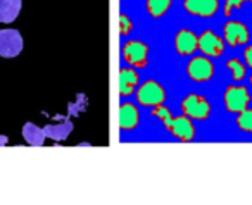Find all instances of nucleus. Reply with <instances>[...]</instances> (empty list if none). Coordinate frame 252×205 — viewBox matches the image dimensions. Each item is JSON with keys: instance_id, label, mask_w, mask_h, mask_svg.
Wrapping results in <instances>:
<instances>
[{"instance_id": "obj_1", "label": "nucleus", "mask_w": 252, "mask_h": 205, "mask_svg": "<svg viewBox=\"0 0 252 205\" xmlns=\"http://www.w3.org/2000/svg\"><path fill=\"white\" fill-rule=\"evenodd\" d=\"M135 97H137L138 105L154 109L166 102V90H164V87H162L161 83H158L156 80H147L137 87Z\"/></svg>"}, {"instance_id": "obj_2", "label": "nucleus", "mask_w": 252, "mask_h": 205, "mask_svg": "<svg viewBox=\"0 0 252 205\" xmlns=\"http://www.w3.org/2000/svg\"><path fill=\"white\" fill-rule=\"evenodd\" d=\"M251 104V93H249L247 87H244L242 83H235L226 87L223 93V105L224 111L230 114H240L242 111L249 107Z\"/></svg>"}, {"instance_id": "obj_3", "label": "nucleus", "mask_w": 252, "mask_h": 205, "mask_svg": "<svg viewBox=\"0 0 252 205\" xmlns=\"http://www.w3.org/2000/svg\"><path fill=\"white\" fill-rule=\"evenodd\" d=\"M123 60L135 69H145L149 66V45L140 40H130L121 49Z\"/></svg>"}, {"instance_id": "obj_4", "label": "nucleus", "mask_w": 252, "mask_h": 205, "mask_svg": "<svg viewBox=\"0 0 252 205\" xmlns=\"http://www.w3.org/2000/svg\"><path fill=\"white\" fill-rule=\"evenodd\" d=\"M185 71L193 83H207L214 76V64L206 56H192V59L187 62Z\"/></svg>"}, {"instance_id": "obj_5", "label": "nucleus", "mask_w": 252, "mask_h": 205, "mask_svg": "<svg viewBox=\"0 0 252 205\" xmlns=\"http://www.w3.org/2000/svg\"><path fill=\"white\" fill-rule=\"evenodd\" d=\"M182 112L192 121H206L211 116V104L202 95L190 93L182 100Z\"/></svg>"}, {"instance_id": "obj_6", "label": "nucleus", "mask_w": 252, "mask_h": 205, "mask_svg": "<svg viewBox=\"0 0 252 205\" xmlns=\"http://www.w3.org/2000/svg\"><path fill=\"white\" fill-rule=\"evenodd\" d=\"M197 50L209 59H218L223 56L224 50V40L220 35H216L211 29H206L199 35V43H197Z\"/></svg>"}, {"instance_id": "obj_7", "label": "nucleus", "mask_w": 252, "mask_h": 205, "mask_svg": "<svg viewBox=\"0 0 252 205\" xmlns=\"http://www.w3.org/2000/svg\"><path fill=\"white\" fill-rule=\"evenodd\" d=\"M223 40L228 47H244L251 40L249 28L240 21H228L223 26Z\"/></svg>"}, {"instance_id": "obj_8", "label": "nucleus", "mask_w": 252, "mask_h": 205, "mask_svg": "<svg viewBox=\"0 0 252 205\" xmlns=\"http://www.w3.org/2000/svg\"><path fill=\"white\" fill-rule=\"evenodd\" d=\"M23 50V36L18 29H0V56L5 59L18 57Z\"/></svg>"}, {"instance_id": "obj_9", "label": "nucleus", "mask_w": 252, "mask_h": 205, "mask_svg": "<svg viewBox=\"0 0 252 205\" xmlns=\"http://www.w3.org/2000/svg\"><path fill=\"white\" fill-rule=\"evenodd\" d=\"M166 129L171 133V136H175L176 140H180L183 143H190L195 140V126H193V121L185 114L178 116V117H173L171 124Z\"/></svg>"}, {"instance_id": "obj_10", "label": "nucleus", "mask_w": 252, "mask_h": 205, "mask_svg": "<svg viewBox=\"0 0 252 205\" xmlns=\"http://www.w3.org/2000/svg\"><path fill=\"white\" fill-rule=\"evenodd\" d=\"M183 9L190 16L209 19L220 11V0H183Z\"/></svg>"}, {"instance_id": "obj_11", "label": "nucleus", "mask_w": 252, "mask_h": 205, "mask_svg": "<svg viewBox=\"0 0 252 205\" xmlns=\"http://www.w3.org/2000/svg\"><path fill=\"white\" fill-rule=\"evenodd\" d=\"M199 35L192 29H180L175 35V50L180 57H192L197 52Z\"/></svg>"}, {"instance_id": "obj_12", "label": "nucleus", "mask_w": 252, "mask_h": 205, "mask_svg": "<svg viewBox=\"0 0 252 205\" xmlns=\"http://www.w3.org/2000/svg\"><path fill=\"white\" fill-rule=\"evenodd\" d=\"M140 124V111L133 102H123L119 105V129L133 131Z\"/></svg>"}, {"instance_id": "obj_13", "label": "nucleus", "mask_w": 252, "mask_h": 205, "mask_svg": "<svg viewBox=\"0 0 252 205\" xmlns=\"http://www.w3.org/2000/svg\"><path fill=\"white\" fill-rule=\"evenodd\" d=\"M140 85V76L133 67H123L119 71V95L121 97H130L135 93L137 87Z\"/></svg>"}, {"instance_id": "obj_14", "label": "nucleus", "mask_w": 252, "mask_h": 205, "mask_svg": "<svg viewBox=\"0 0 252 205\" xmlns=\"http://www.w3.org/2000/svg\"><path fill=\"white\" fill-rule=\"evenodd\" d=\"M73 131V122L69 119H64V121L57 122V124H47L43 126V133H45V138H50L54 142H64L67 136Z\"/></svg>"}, {"instance_id": "obj_15", "label": "nucleus", "mask_w": 252, "mask_h": 205, "mask_svg": "<svg viewBox=\"0 0 252 205\" xmlns=\"http://www.w3.org/2000/svg\"><path fill=\"white\" fill-rule=\"evenodd\" d=\"M23 7L21 0H0V23H12Z\"/></svg>"}, {"instance_id": "obj_16", "label": "nucleus", "mask_w": 252, "mask_h": 205, "mask_svg": "<svg viewBox=\"0 0 252 205\" xmlns=\"http://www.w3.org/2000/svg\"><path fill=\"white\" fill-rule=\"evenodd\" d=\"M23 138L26 140V143L32 146H42L43 142H45V133H43V128H38L33 122H26L23 126Z\"/></svg>"}, {"instance_id": "obj_17", "label": "nucleus", "mask_w": 252, "mask_h": 205, "mask_svg": "<svg viewBox=\"0 0 252 205\" xmlns=\"http://www.w3.org/2000/svg\"><path fill=\"white\" fill-rule=\"evenodd\" d=\"M171 4L173 0H147L145 2V9H147V14L152 19H161L162 16L168 14Z\"/></svg>"}, {"instance_id": "obj_18", "label": "nucleus", "mask_w": 252, "mask_h": 205, "mask_svg": "<svg viewBox=\"0 0 252 205\" xmlns=\"http://www.w3.org/2000/svg\"><path fill=\"white\" fill-rule=\"evenodd\" d=\"M226 67L230 69L231 80H233L235 83H242V81L245 80V76H247V66H245L240 59H237V57H233V59H228Z\"/></svg>"}, {"instance_id": "obj_19", "label": "nucleus", "mask_w": 252, "mask_h": 205, "mask_svg": "<svg viewBox=\"0 0 252 205\" xmlns=\"http://www.w3.org/2000/svg\"><path fill=\"white\" fill-rule=\"evenodd\" d=\"M235 122H237V128L240 129V131L247 133V135H252V109L247 107L245 111H242L240 114H237Z\"/></svg>"}, {"instance_id": "obj_20", "label": "nucleus", "mask_w": 252, "mask_h": 205, "mask_svg": "<svg viewBox=\"0 0 252 205\" xmlns=\"http://www.w3.org/2000/svg\"><path fill=\"white\" fill-rule=\"evenodd\" d=\"M151 114L154 116V117H158L159 121L164 124V128H168L169 124H171V121H173V116H171V111H169L168 107H166L164 104L162 105H158V107H154L151 111Z\"/></svg>"}, {"instance_id": "obj_21", "label": "nucleus", "mask_w": 252, "mask_h": 205, "mask_svg": "<svg viewBox=\"0 0 252 205\" xmlns=\"http://www.w3.org/2000/svg\"><path fill=\"white\" fill-rule=\"evenodd\" d=\"M131 29H133V21H131L130 16H126V14L119 16V33H121L123 36H126V35H130Z\"/></svg>"}, {"instance_id": "obj_22", "label": "nucleus", "mask_w": 252, "mask_h": 205, "mask_svg": "<svg viewBox=\"0 0 252 205\" xmlns=\"http://www.w3.org/2000/svg\"><path fill=\"white\" fill-rule=\"evenodd\" d=\"M245 2H251L252 4V0H224V4H223V14L224 16H231V12L235 11V9H238L242 4H245Z\"/></svg>"}, {"instance_id": "obj_23", "label": "nucleus", "mask_w": 252, "mask_h": 205, "mask_svg": "<svg viewBox=\"0 0 252 205\" xmlns=\"http://www.w3.org/2000/svg\"><path fill=\"white\" fill-rule=\"evenodd\" d=\"M244 64L252 69V45H247L244 50Z\"/></svg>"}, {"instance_id": "obj_24", "label": "nucleus", "mask_w": 252, "mask_h": 205, "mask_svg": "<svg viewBox=\"0 0 252 205\" xmlns=\"http://www.w3.org/2000/svg\"><path fill=\"white\" fill-rule=\"evenodd\" d=\"M7 142H9V138H7V136L0 135V146H5V145H7Z\"/></svg>"}, {"instance_id": "obj_25", "label": "nucleus", "mask_w": 252, "mask_h": 205, "mask_svg": "<svg viewBox=\"0 0 252 205\" xmlns=\"http://www.w3.org/2000/svg\"><path fill=\"white\" fill-rule=\"evenodd\" d=\"M249 83H251V87H252V74L249 76Z\"/></svg>"}]
</instances>
